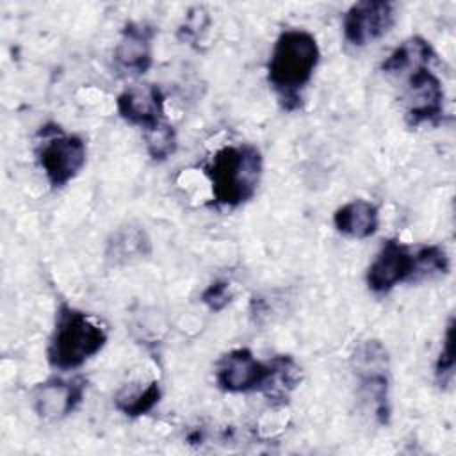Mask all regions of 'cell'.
<instances>
[{"label": "cell", "instance_id": "7c38bea8", "mask_svg": "<svg viewBox=\"0 0 456 456\" xmlns=\"http://www.w3.org/2000/svg\"><path fill=\"white\" fill-rule=\"evenodd\" d=\"M118 114L142 132L153 130L166 123L164 94L155 84H135L126 87L116 100Z\"/></svg>", "mask_w": 456, "mask_h": 456}, {"label": "cell", "instance_id": "ffe728a7", "mask_svg": "<svg viewBox=\"0 0 456 456\" xmlns=\"http://www.w3.org/2000/svg\"><path fill=\"white\" fill-rule=\"evenodd\" d=\"M435 379L442 388L449 387L454 379V317L449 319L444 344L435 362Z\"/></svg>", "mask_w": 456, "mask_h": 456}, {"label": "cell", "instance_id": "e0dca14e", "mask_svg": "<svg viewBox=\"0 0 456 456\" xmlns=\"http://www.w3.org/2000/svg\"><path fill=\"white\" fill-rule=\"evenodd\" d=\"M162 397L160 383L150 379L148 383H126L114 394V406L126 417H141L151 411Z\"/></svg>", "mask_w": 456, "mask_h": 456}, {"label": "cell", "instance_id": "2e32d148", "mask_svg": "<svg viewBox=\"0 0 456 456\" xmlns=\"http://www.w3.org/2000/svg\"><path fill=\"white\" fill-rule=\"evenodd\" d=\"M301 367L292 356L276 354L271 358V374L260 394L273 404H283L301 383Z\"/></svg>", "mask_w": 456, "mask_h": 456}, {"label": "cell", "instance_id": "6da1fadb", "mask_svg": "<svg viewBox=\"0 0 456 456\" xmlns=\"http://www.w3.org/2000/svg\"><path fill=\"white\" fill-rule=\"evenodd\" d=\"M319 59L317 39L308 30L289 28L278 36L267 62V82L283 110L301 109L303 89L312 80Z\"/></svg>", "mask_w": 456, "mask_h": 456}, {"label": "cell", "instance_id": "5b68a950", "mask_svg": "<svg viewBox=\"0 0 456 456\" xmlns=\"http://www.w3.org/2000/svg\"><path fill=\"white\" fill-rule=\"evenodd\" d=\"M353 372L360 383V395L365 399L379 424L390 420V401H388V353L385 346L369 338L360 342L351 354Z\"/></svg>", "mask_w": 456, "mask_h": 456}, {"label": "cell", "instance_id": "ac0fdd59", "mask_svg": "<svg viewBox=\"0 0 456 456\" xmlns=\"http://www.w3.org/2000/svg\"><path fill=\"white\" fill-rule=\"evenodd\" d=\"M417 253H419V281L442 278L449 273L451 262L442 246L438 244L419 246Z\"/></svg>", "mask_w": 456, "mask_h": 456}, {"label": "cell", "instance_id": "7a4b0ae2", "mask_svg": "<svg viewBox=\"0 0 456 456\" xmlns=\"http://www.w3.org/2000/svg\"><path fill=\"white\" fill-rule=\"evenodd\" d=\"M262 169L264 159L260 150L248 142L226 144L203 164L214 203L226 208H237L256 194Z\"/></svg>", "mask_w": 456, "mask_h": 456}, {"label": "cell", "instance_id": "4fadbf2b", "mask_svg": "<svg viewBox=\"0 0 456 456\" xmlns=\"http://www.w3.org/2000/svg\"><path fill=\"white\" fill-rule=\"evenodd\" d=\"M151 255V240L141 224L126 223L114 230L107 240L105 260L110 265H125Z\"/></svg>", "mask_w": 456, "mask_h": 456}, {"label": "cell", "instance_id": "ba28073f", "mask_svg": "<svg viewBox=\"0 0 456 456\" xmlns=\"http://www.w3.org/2000/svg\"><path fill=\"white\" fill-rule=\"evenodd\" d=\"M214 374L216 383L223 392H262L271 374V360H256L248 347H237L217 360Z\"/></svg>", "mask_w": 456, "mask_h": 456}, {"label": "cell", "instance_id": "3957f363", "mask_svg": "<svg viewBox=\"0 0 456 456\" xmlns=\"http://www.w3.org/2000/svg\"><path fill=\"white\" fill-rule=\"evenodd\" d=\"M107 344V330L89 314L61 303L46 347V360L57 370H75Z\"/></svg>", "mask_w": 456, "mask_h": 456}, {"label": "cell", "instance_id": "8fae6325", "mask_svg": "<svg viewBox=\"0 0 456 456\" xmlns=\"http://www.w3.org/2000/svg\"><path fill=\"white\" fill-rule=\"evenodd\" d=\"M155 27L146 21H126L114 48V68L128 77L144 75L153 62Z\"/></svg>", "mask_w": 456, "mask_h": 456}, {"label": "cell", "instance_id": "9c48e42d", "mask_svg": "<svg viewBox=\"0 0 456 456\" xmlns=\"http://www.w3.org/2000/svg\"><path fill=\"white\" fill-rule=\"evenodd\" d=\"M395 23V5L388 0H362L353 4L342 21L344 39L351 46H367L390 32Z\"/></svg>", "mask_w": 456, "mask_h": 456}, {"label": "cell", "instance_id": "277c9868", "mask_svg": "<svg viewBox=\"0 0 456 456\" xmlns=\"http://www.w3.org/2000/svg\"><path fill=\"white\" fill-rule=\"evenodd\" d=\"M86 157L87 148L80 135L66 134L55 123L39 128L36 159L52 189L68 185L86 166Z\"/></svg>", "mask_w": 456, "mask_h": 456}, {"label": "cell", "instance_id": "30bf717a", "mask_svg": "<svg viewBox=\"0 0 456 456\" xmlns=\"http://www.w3.org/2000/svg\"><path fill=\"white\" fill-rule=\"evenodd\" d=\"M87 379L75 376L69 379L52 378L37 383L30 392L34 411L45 420H61L73 413L84 401Z\"/></svg>", "mask_w": 456, "mask_h": 456}, {"label": "cell", "instance_id": "44dd1931", "mask_svg": "<svg viewBox=\"0 0 456 456\" xmlns=\"http://www.w3.org/2000/svg\"><path fill=\"white\" fill-rule=\"evenodd\" d=\"M230 301H232V287H230V281L226 280H216L201 292V303L207 305L208 310L212 312H221Z\"/></svg>", "mask_w": 456, "mask_h": 456}, {"label": "cell", "instance_id": "52a82bcc", "mask_svg": "<svg viewBox=\"0 0 456 456\" xmlns=\"http://www.w3.org/2000/svg\"><path fill=\"white\" fill-rule=\"evenodd\" d=\"M399 78L404 80L403 103L406 123L413 128L424 123H436L444 114L445 93L431 66H417Z\"/></svg>", "mask_w": 456, "mask_h": 456}, {"label": "cell", "instance_id": "5bb4252c", "mask_svg": "<svg viewBox=\"0 0 456 456\" xmlns=\"http://www.w3.org/2000/svg\"><path fill=\"white\" fill-rule=\"evenodd\" d=\"M333 224L346 237L369 239L378 232L379 210L372 201L351 200L335 210Z\"/></svg>", "mask_w": 456, "mask_h": 456}, {"label": "cell", "instance_id": "d6986e66", "mask_svg": "<svg viewBox=\"0 0 456 456\" xmlns=\"http://www.w3.org/2000/svg\"><path fill=\"white\" fill-rule=\"evenodd\" d=\"M146 151L153 160H166L176 151V134L169 123H162L160 126L142 132Z\"/></svg>", "mask_w": 456, "mask_h": 456}, {"label": "cell", "instance_id": "9a60e30c", "mask_svg": "<svg viewBox=\"0 0 456 456\" xmlns=\"http://www.w3.org/2000/svg\"><path fill=\"white\" fill-rule=\"evenodd\" d=\"M436 53L428 39L422 36H411L404 39L383 62L381 71L388 77H401L403 73L417 66H431Z\"/></svg>", "mask_w": 456, "mask_h": 456}, {"label": "cell", "instance_id": "8992f818", "mask_svg": "<svg viewBox=\"0 0 456 456\" xmlns=\"http://www.w3.org/2000/svg\"><path fill=\"white\" fill-rule=\"evenodd\" d=\"M419 281V253L399 239H387L367 267L365 283L376 296L388 294L401 283Z\"/></svg>", "mask_w": 456, "mask_h": 456}]
</instances>
